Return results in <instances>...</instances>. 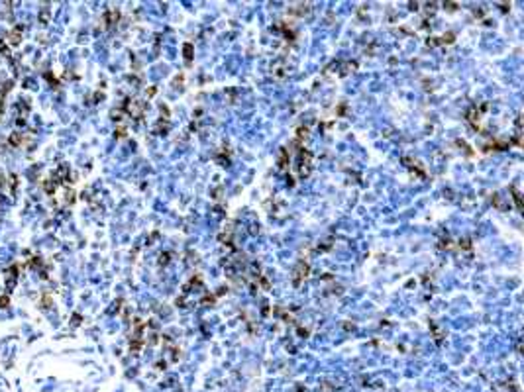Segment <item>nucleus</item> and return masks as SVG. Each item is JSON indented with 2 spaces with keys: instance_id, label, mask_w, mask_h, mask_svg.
Returning a JSON list of instances; mask_svg holds the SVG:
<instances>
[{
  "instance_id": "nucleus-1",
  "label": "nucleus",
  "mask_w": 524,
  "mask_h": 392,
  "mask_svg": "<svg viewBox=\"0 0 524 392\" xmlns=\"http://www.w3.org/2000/svg\"><path fill=\"white\" fill-rule=\"evenodd\" d=\"M10 45H18L20 41H22V28H18V30H12V33H10Z\"/></svg>"
}]
</instances>
